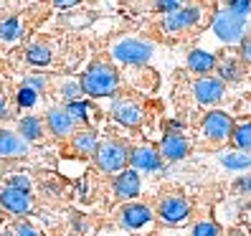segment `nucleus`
I'll return each mask as SVG.
<instances>
[{"label":"nucleus","instance_id":"1","mask_svg":"<svg viewBox=\"0 0 251 236\" xmlns=\"http://www.w3.org/2000/svg\"><path fill=\"white\" fill-rule=\"evenodd\" d=\"M79 84H81L84 94H89V97H109L117 92L120 77H117V71L109 64H92Z\"/></svg>","mask_w":251,"mask_h":236},{"label":"nucleus","instance_id":"2","mask_svg":"<svg viewBox=\"0 0 251 236\" xmlns=\"http://www.w3.org/2000/svg\"><path fill=\"white\" fill-rule=\"evenodd\" d=\"M94 163H97L99 170H104V173H122L125 165L129 163V150H127L122 142L107 140V142L97 145Z\"/></svg>","mask_w":251,"mask_h":236},{"label":"nucleus","instance_id":"3","mask_svg":"<svg viewBox=\"0 0 251 236\" xmlns=\"http://www.w3.org/2000/svg\"><path fill=\"white\" fill-rule=\"evenodd\" d=\"M244 23H246L244 16H239V13L226 8V10H218L213 16L211 28L224 43H239L244 38Z\"/></svg>","mask_w":251,"mask_h":236},{"label":"nucleus","instance_id":"4","mask_svg":"<svg viewBox=\"0 0 251 236\" xmlns=\"http://www.w3.org/2000/svg\"><path fill=\"white\" fill-rule=\"evenodd\" d=\"M112 53H114L117 61H122V64H145V61H150V56H152V43L137 41V38H125V41L114 43Z\"/></svg>","mask_w":251,"mask_h":236},{"label":"nucleus","instance_id":"5","mask_svg":"<svg viewBox=\"0 0 251 236\" xmlns=\"http://www.w3.org/2000/svg\"><path fill=\"white\" fill-rule=\"evenodd\" d=\"M203 132H205V137H208V140H226V137H231V132H233L231 114L218 112V109L211 112V114H205Z\"/></svg>","mask_w":251,"mask_h":236},{"label":"nucleus","instance_id":"6","mask_svg":"<svg viewBox=\"0 0 251 236\" xmlns=\"http://www.w3.org/2000/svg\"><path fill=\"white\" fill-rule=\"evenodd\" d=\"M188 213H190V206L180 196H168V198L160 201V218L170 226L183 224V221L188 218Z\"/></svg>","mask_w":251,"mask_h":236},{"label":"nucleus","instance_id":"7","mask_svg":"<svg viewBox=\"0 0 251 236\" xmlns=\"http://www.w3.org/2000/svg\"><path fill=\"white\" fill-rule=\"evenodd\" d=\"M0 206L16 216H23L31 211V196H28V190H18V188L8 185L0 190Z\"/></svg>","mask_w":251,"mask_h":236},{"label":"nucleus","instance_id":"8","mask_svg":"<svg viewBox=\"0 0 251 236\" xmlns=\"http://www.w3.org/2000/svg\"><path fill=\"white\" fill-rule=\"evenodd\" d=\"M129 165L132 170H160L162 168V155L152 147H137L129 153Z\"/></svg>","mask_w":251,"mask_h":236},{"label":"nucleus","instance_id":"9","mask_svg":"<svg viewBox=\"0 0 251 236\" xmlns=\"http://www.w3.org/2000/svg\"><path fill=\"white\" fill-rule=\"evenodd\" d=\"M193 92H196V99L201 102V105H216V102L224 97V81H221V79H211V77H203V79L196 81Z\"/></svg>","mask_w":251,"mask_h":236},{"label":"nucleus","instance_id":"10","mask_svg":"<svg viewBox=\"0 0 251 236\" xmlns=\"http://www.w3.org/2000/svg\"><path fill=\"white\" fill-rule=\"evenodd\" d=\"M112 114H114L117 122L129 125V127H135V125L142 122V109L135 105V102H129V99H114L112 102Z\"/></svg>","mask_w":251,"mask_h":236},{"label":"nucleus","instance_id":"11","mask_svg":"<svg viewBox=\"0 0 251 236\" xmlns=\"http://www.w3.org/2000/svg\"><path fill=\"white\" fill-rule=\"evenodd\" d=\"M114 193L120 198H135L140 196V173L137 170H122L114 178Z\"/></svg>","mask_w":251,"mask_h":236},{"label":"nucleus","instance_id":"12","mask_svg":"<svg viewBox=\"0 0 251 236\" xmlns=\"http://www.w3.org/2000/svg\"><path fill=\"white\" fill-rule=\"evenodd\" d=\"M152 221V211L142 203H129L122 209V224L127 229H142Z\"/></svg>","mask_w":251,"mask_h":236},{"label":"nucleus","instance_id":"13","mask_svg":"<svg viewBox=\"0 0 251 236\" xmlns=\"http://www.w3.org/2000/svg\"><path fill=\"white\" fill-rule=\"evenodd\" d=\"M28 155V142L8 130H0V157H23Z\"/></svg>","mask_w":251,"mask_h":236},{"label":"nucleus","instance_id":"14","mask_svg":"<svg viewBox=\"0 0 251 236\" xmlns=\"http://www.w3.org/2000/svg\"><path fill=\"white\" fill-rule=\"evenodd\" d=\"M160 153L165 160H183L188 155V140L178 132H168L165 137H162V147Z\"/></svg>","mask_w":251,"mask_h":236},{"label":"nucleus","instance_id":"15","mask_svg":"<svg viewBox=\"0 0 251 236\" xmlns=\"http://www.w3.org/2000/svg\"><path fill=\"white\" fill-rule=\"evenodd\" d=\"M198 8H178V10H173L165 16V28L168 31H183V28H190L196 21H198Z\"/></svg>","mask_w":251,"mask_h":236},{"label":"nucleus","instance_id":"16","mask_svg":"<svg viewBox=\"0 0 251 236\" xmlns=\"http://www.w3.org/2000/svg\"><path fill=\"white\" fill-rule=\"evenodd\" d=\"M46 122L51 127V132L56 137H66L71 135V130H74V120H71V114L66 112V107H53L49 114H46Z\"/></svg>","mask_w":251,"mask_h":236},{"label":"nucleus","instance_id":"17","mask_svg":"<svg viewBox=\"0 0 251 236\" xmlns=\"http://www.w3.org/2000/svg\"><path fill=\"white\" fill-rule=\"evenodd\" d=\"M188 66L193 69V71H198V74H208V71L216 66V58H213V53H208V51L196 49V51L188 53Z\"/></svg>","mask_w":251,"mask_h":236},{"label":"nucleus","instance_id":"18","mask_svg":"<svg viewBox=\"0 0 251 236\" xmlns=\"http://www.w3.org/2000/svg\"><path fill=\"white\" fill-rule=\"evenodd\" d=\"M221 163H224V168H228V170H244V168H251V153H246V150L226 153V155H221Z\"/></svg>","mask_w":251,"mask_h":236},{"label":"nucleus","instance_id":"19","mask_svg":"<svg viewBox=\"0 0 251 236\" xmlns=\"http://www.w3.org/2000/svg\"><path fill=\"white\" fill-rule=\"evenodd\" d=\"M97 135L92 130H81L74 135V150H79V153H94L97 150Z\"/></svg>","mask_w":251,"mask_h":236},{"label":"nucleus","instance_id":"20","mask_svg":"<svg viewBox=\"0 0 251 236\" xmlns=\"http://www.w3.org/2000/svg\"><path fill=\"white\" fill-rule=\"evenodd\" d=\"M18 127H21V137L25 142H33L41 137V120H36V117H23Z\"/></svg>","mask_w":251,"mask_h":236},{"label":"nucleus","instance_id":"21","mask_svg":"<svg viewBox=\"0 0 251 236\" xmlns=\"http://www.w3.org/2000/svg\"><path fill=\"white\" fill-rule=\"evenodd\" d=\"M231 137H233V142H236V147H239V150H246V153H251V122H246V125H239V127H233Z\"/></svg>","mask_w":251,"mask_h":236},{"label":"nucleus","instance_id":"22","mask_svg":"<svg viewBox=\"0 0 251 236\" xmlns=\"http://www.w3.org/2000/svg\"><path fill=\"white\" fill-rule=\"evenodd\" d=\"M21 33H23V26H21L18 18H8V21L0 23V38L3 41H16Z\"/></svg>","mask_w":251,"mask_h":236},{"label":"nucleus","instance_id":"23","mask_svg":"<svg viewBox=\"0 0 251 236\" xmlns=\"http://www.w3.org/2000/svg\"><path fill=\"white\" fill-rule=\"evenodd\" d=\"M218 74H221V81L224 79H239L241 77V64L236 58H224L218 64Z\"/></svg>","mask_w":251,"mask_h":236},{"label":"nucleus","instance_id":"24","mask_svg":"<svg viewBox=\"0 0 251 236\" xmlns=\"http://www.w3.org/2000/svg\"><path fill=\"white\" fill-rule=\"evenodd\" d=\"M25 56H28V61L36 64V66H46L51 61V51L46 46H31Z\"/></svg>","mask_w":251,"mask_h":236},{"label":"nucleus","instance_id":"25","mask_svg":"<svg viewBox=\"0 0 251 236\" xmlns=\"http://www.w3.org/2000/svg\"><path fill=\"white\" fill-rule=\"evenodd\" d=\"M66 112L71 114V120H86V117H89V114H86V112H89V105H86V102H69V105H66Z\"/></svg>","mask_w":251,"mask_h":236},{"label":"nucleus","instance_id":"26","mask_svg":"<svg viewBox=\"0 0 251 236\" xmlns=\"http://www.w3.org/2000/svg\"><path fill=\"white\" fill-rule=\"evenodd\" d=\"M81 92H84V89H81L79 81H66L64 89H61V94H64L69 102H79V99H81Z\"/></svg>","mask_w":251,"mask_h":236},{"label":"nucleus","instance_id":"27","mask_svg":"<svg viewBox=\"0 0 251 236\" xmlns=\"http://www.w3.org/2000/svg\"><path fill=\"white\" fill-rule=\"evenodd\" d=\"M36 89H31V86H23V89L18 92V105L21 107H33L36 105Z\"/></svg>","mask_w":251,"mask_h":236},{"label":"nucleus","instance_id":"28","mask_svg":"<svg viewBox=\"0 0 251 236\" xmlns=\"http://www.w3.org/2000/svg\"><path fill=\"white\" fill-rule=\"evenodd\" d=\"M193 236H218V226L211 224V221H201L193 229Z\"/></svg>","mask_w":251,"mask_h":236},{"label":"nucleus","instance_id":"29","mask_svg":"<svg viewBox=\"0 0 251 236\" xmlns=\"http://www.w3.org/2000/svg\"><path fill=\"white\" fill-rule=\"evenodd\" d=\"M228 10L239 13V16L246 18V13L251 10V0H228Z\"/></svg>","mask_w":251,"mask_h":236},{"label":"nucleus","instance_id":"30","mask_svg":"<svg viewBox=\"0 0 251 236\" xmlns=\"http://www.w3.org/2000/svg\"><path fill=\"white\" fill-rule=\"evenodd\" d=\"M23 86H31V89L41 92L43 86H46V79H43V77H38V74H31V77H25V84H23Z\"/></svg>","mask_w":251,"mask_h":236},{"label":"nucleus","instance_id":"31","mask_svg":"<svg viewBox=\"0 0 251 236\" xmlns=\"http://www.w3.org/2000/svg\"><path fill=\"white\" fill-rule=\"evenodd\" d=\"M8 185L10 188H18V190H28V188H31V181H28V175H13Z\"/></svg>","mask_w":251,"mask_h":236},{"label":"nucleus","instance_id":"32","mask_svg":"<svg viewBox=\"0 0 251 236\" xmlns=\"http://www.w3.org/2000/svg\"><path fill=\"white\" fill-rule=\"evenodd\" d=\"M16 236H41V231L33 229L31 224H25V221H21V224L16 226Z\"/></svg>","mask_w":251,"mask_h":236},{"label":"nucleus","instance_id":"33","mask_svg":"<svg viewBox=\"0 0 251 236\" xmlns=\"http://www.w3.org/2000/svg\"><path fill=\"white\" fill-rule=\"evenodd\" d=\"M180 3H183V0H157V8L162 13H173V10L180 8Z\"/></svg>","mask_w":251,"mask_h":236},{"label":"nucleus","instance_id":"34","mask_svg":"<svg viewBox=\"0 0 251 236\" xmlns=\"http://www.w3.org/2000/svg\"><path fill=\"white\" fill-rule=\"evenodd\" d=\"M241 58L251 64V36L244 38V43H241Z\"/></svg>","mask_w":251,"mask_h":236},{"label":"nucleus","instance_id":"35","mask_svg":"<svg viewBox=\"0 0 251 236\" xmlns=\"http://www.w3.org/2000/svg\"><path fill=\"white\" fill-rule=\"evenodd\" d=\"M53 3H56L58 8H71V5H76L79 0H53Z\"/></svg>","mask_w":251,"mask_h":236},{"label":"nucleus","instance_id":"36","mask_svg":"<svg viewBox=\"0 0 251 236\" xmlns=\"http://www.w3.org/2000/svg\"><path fill=\"white\" fill-rule=\"evenodd\" d=\"M5 114V102H3V97H0V117Z\"/></svg>","mask_w":251,"mask_h":236},{"label":"nucleus","instance_id":"37","mask_svg":"<svg viewBox=\"0 0 251 236\" xmlns=\"http://www.w3.org/2000/svg\"><path fill=\"white\" fill-rule=\"evenodd\" d=\"M246 190H249V193H251V178H249V183H246Z\"/></svg>","mask_w":251,"mask_h":236},{"label":"nucleus","instance_id":"38","mask_svg":"<svg viewBox=\"0 0 251 236\" xmlns=\"http://www.w3.org/2000/svg\"><path fill=\"white\" fill-rule=\"evenodd\" d=\"M3 236H16V234H3Z\"/></svg>","mask_w":251,"mask_h":236},{"label":"nucleus","instance_id":"39","mask_svg":"<svg viewBox=\"0 0 251 236\" xmlns=\"http://www.w3.org/2000/svg\"><path fill=\"white\" fill-rule=\"evenodd\" d=\"M249 216H251V211H249Z\"/></svg>","mask_w":251,"mask_h":236}]
</instances>
